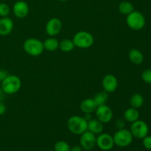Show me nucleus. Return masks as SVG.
<instances>
[{
    "mask_svg": "<svg viewBox=\"0 0 151 151\" xmlns=\"http://www.w3.org/2000/svg\"><path fill=\"white\" fill-rule=\"evenodd\" d=\"M10 7L6 3H0V16L7 17L10 14Z\"/></svg>",
    "mask_w": 151,
    "mask_h": 151,
    "instance_id": "obj_25",
    "label": "nucleus"
},
{
    "mask_svg": "<svg viewBox=\"0 0 151 151\" xmlns=\"http://www.w3.org/2000/svg\"><path fill=\"white\" fill-rule=\"evenodd\" d=\"M80 108L84 114H92L95 112L97 106L94 102V99L88 98L85 99L81 102Z\"/></svg>",
    "mask_w": 151,
    "mask_h": 151,
    "instance_id": "obj_15",
    "label": "nucleus"
},
{
    "mask_svg": "<svg viewBox=\"0 0 151 151\" xmlns=\"http://www.w3.org/2000/svg\"><path fill=\"white\" fill-rule=\"evenodd\" d=\"M6 112V106L3 102L0 101V115L4 114Z\"/></svg>",
    "mask_w": 151,
    "mask_h": 151,
    "instance_id": "obj_30",
    "label": "nucleus"
},
{
    "mask_svg": "<svg viewBox=\"0 0 151 151\" xmlns=\"http://www.w3.org/2000/svg\"><path fill=\"white\" fill-rule=\"evenodd\" d=\"M75 47V46L72 40L66 38L59 42V49L63 52H69L72 51Z\"/></svg>",
    "mask_w": 151,
    "mask_h": 151,
    "instance_id": "obj_22",
    "label": "nucleus"
},
{
    "mask_svg": "<svg viewBox=\"0 0 151 151\" xmlns=\"http://www.w3.org/2000/svg\"><path fill=\"white\" fill-rule=\"evenodd\" d=\"M9 74L7 71L0 69V82H1Z\"/></svg>",
    "mask_w": 151,
    "mask_h": 151,
    "instance_id": "obj_29",
    "label": "nucleus"
},
{
    "mask_svg": "<svg viewBox=\"0 0 151 151\" xmlns=\"http://www.w3.org/2000/svg\"><path fill=\"white\" fill-rule=\"evenodd\" d=\"M29 5L24 1H17L14 3L13 7V11L15 16L19 19H24L29 14Z\"/></svg>",
    "mask_w": 151,
    "mask_h": 151,
    "instance_id": "obj_13",
    "label": "nucleus"
},
{
    "mask_svg": "<svg viewBox=\"0 0 151 151\" xmlns=\"http://www.w3.org/2000/svg\"><path fill=\"white\" fill-rule=\"evenodd\" d=\"M58 1H62V2H64V1H69V0H58Z\"/></svg>",
    "mask_w": 151,
    "mask_h": 151,
    "instance_id": "obj_34",
    "label": "nucleus"
},
{
    "mask_svg": "<svg viewBox=\"0 0 151 151\" xmlns=\"http://www.w3.org/2000/svg\"><path fill=\"white\" fill-rule=\"evenodd\" d=\"M74 44L76 47L80 49H88L93 46L94 38L92 34L87 31H80L73 37Z\"/></svg>",
    "mask_w": 151,
    "mask_h": 151,
    "instance_id": "obj_4",
    "label": "nucleus"
},
{
    "mask_svg": "<svg viewBox=\"0 0 151 151\" xmlns=\"http://www.w3.org/2000/svg\"><path fill=\"white\" fill-rule=\"evenodd\" d=\"M13 22L10 18L2 17L0 19V35H8L13 30Z\"/></svg>",
    "mask_w": 151,
    "mask_h": 151,
    "instance_id": "obj_14",
    "label": "nucleus"
},
{
    "mask_svg": "<svg viewBox=\"0 0 151 151\" xmlns=\"http://www.w3.org/2000/svg\"><path fill=\"white\" fill-rule=\"evenodd\" d=\"M44 50L49 52H55L59 49V41L54 37H50L43 42Z\"/></svg>",
    "mask_w": 151,
    "mask_h": 151,
    "instance_id": "obj_19",
    "label": "nucleus"
},
{
    "mask_svg": "<svg viewBox=\"0 0 151 151\" xmlns=\"http://www.w3.org/2000/svg\"><path fill=\"white\" fill-rule=\"evenodd\" d=\"M95 115L97 119L103 124L109 123L113 119V111L106 104L97 106Z\"/></svg>",
    "mask_w": 151,
    "mask_h": 151,
    "instance_id": "obj_10",
    "label": "nucleus"
},
{
    "mask_svg": "<svg viewBox=\"0 0 151 151\" xmlns=\"http://www.w3.org/2000/svg\"><path fill=\"white\" fill-rule=\"evenodd\" d=\"M123 116L125 121L132 123V122L139 119V112L137 109L131 107L128 108L125 111Z\"/></svg>",
    "mask_w": 151,
    "mask_h": 151,
    "instance_id": "obj_18",
    "label": "nucleus"
},
{
    "mask_svg": "<svg viewBox=\"0 0 151 151\" xmlns=\"http://www.w3.org/2000/svg\"><path fill=\"white\" fill-rule=\"evenodd\" d=\"M102 86L103 90L108 93H112L115 91L118 86V80L114 75H105L102 81Z\"/></svg>",
    "mask_w": 151,
    "mask_h": 151,
    "instance_id": "obj_12",
    "label": "nucleus"
},
{
    "mask_svg": "<svg viewBox=\"0 0 151 151\" xmlns=\"http://www.w3.org/2000/svg\"><path fill=\"white\" fill-rule=\"evenodd\" d=\"M62 22L58 18H52L46 24L45 30L47 35L50 37L56 36L60 33L62 29Z\"/></svg>",
    "mask_w": 151,
    "mask_h": 151,
    "instance_id": "obj_11",
    "label": "nucleus"
},
{
    "mask_svg": "<svg viewBox=\"0 0 151 151\" xmlns=\"http://www.w3.org/2000/svg\"><path fill=\"white\" fill-rule=\"evenodd\" d=\"M150 31H151V27H150Z\"/></svg>",
    "mask_w": 151,
    "mask_h": 151,
    "instance_id": "obj_36",
    "label": "nucleus"
},
{
    "mask_svg": "<svg viewBox=\"0 0 151 151\" xmlns=\"http://www.w3.org/2000/svg\"><path fill=\"white\" fill-rule=\"evenodd\" d=\"M142 79L145 83L151 84V69H147L142 73Z\"/></svg>",
    "mask_w": 151,
    "mask_h": 151,
    "instance_id": "obj_26",
    "label": "nucleus"
},
{
    "mask_svg": "<svg viewBox=\"0 0 151 151\" xmlns=\"http://www.w3.org/2000/svg\"><path fill=\"white\" fill-rule=\"evenodd\" d=\"M118 9H119V11L122 14L128 16V14H130V13L134 11V7L132 3L130 2V1H123L119 3V6H118Z\"/></svg>",
    "mask_w": 151,
    "mask_h": 151,
    "instance_id": "obj_21",
    "label": "nucleus"
},
{
    "mask_svg": "<svg viewBox=\"0 0 151 151\" xmlns=\"http://www.w3.org/2000/svg\"><path fill=\"white\" fill-rule=\"evenodd\" d=\"M96 137L95 134L90 131H86L83 133L80 138V145L85 150H91L94 149L96 145Z\"/></svg>",
    "mask_w": 151,
    "mask_h": 151,
    "instance_id": "obj_9",
    "label": "nucleus"
},
{
    "mask_svg": "<svg viewBox=\"0 0 151 151\" xmlns=\"http://www.w3.org/2000/svg\"><path fill=\"white\" fill-rule=\"evenodd\" d=\"M108 99H109V93L104 90L97 93L94 97V100L97 106L106 104V102L108 101Z\"/></svg>",
    "mask_w": 151,
    "mask_h": 151,
    "instance_id": "obj_23",
    "label": "nucleus"
},
{
    "mask_svg": "<svg viewBox=\"0 0 151 151\" xmlns=\"http://www.w3.org/2000/svg\"><path fill=\"white\" fill-rule=\"evenodd\" d=\"M71 147L66 142L58 141L55 144V151H70Z\"/></svg>",
    "mask_w": 151,
    "mask_h": 151,
    "instance_id": "obj_24",
    "label": "nucleus"
},
{
    "mask_svg": "<svg viewBox=\"0 0 151 151\" xmlns=\"http://www.w3.org/2000/svg\"><path fill=\"white\" fill-rule=\"evenodd\" d=\"M1 87L4 94H14L20 90L22 81L16 75H8L1 82Z\"/></svg>",
    "mask_w": 151,
    "mask_h": 151,
    "instance_id": "obj_1",
    "label": "nucleus"
},
{
    "mask_svg": "<svg viewBox=\"0 0 151 151\" xmlns=\"http://www.w3.org/2000/svg\"><path fill=\"white\" fill-rule=\"evenodd\" d=\"M83 117L85 118V119L87 121V122H88V121H89L90 119H92V118H91V114H85V115H84Z\"/></svg>",
    "mask_w": 151,
    "mask_h": 151,
    "instance_id": "obj_32",
    "label": "nucleus"
},
{
    "mask_svg": "<svg viewBox=\"0 0 151 151\" xmlns=\"http://www.w3.org/2000/svg\"><path fill=\"white\" fill-rule=\"evenodd\" d=\"M126 24L130 29L139 31L145 27L146 24V19L141 12L134 10L132 13L127 16Z\"/></svg>",
    "mask_w": 151,
    "mask_h": 151,
    "instance_id": "obj_3",
    "label": "nucleus"
},
{
    "mask_svg": "<svg viewBox=\"0 0 151 151\" xmlns=\"http://www.w3.org/2000/svg\"><path fill=\"white\" fill-rule=\"evenodd\" d=\"M96 145L102 150L109 151L111 150L114 145L113 137L109 134L101 133L96 139Z\"/></svg>",
    "mask_w": 151,
    "mask_h": 151,
    "instance_id": "obj_8",
    "label": "nucleus"
},
{
    "mask_svg": "<svg viewBox=\"0 0 151 151\" xmlns=\"http://www.w3.org/2000/svg\"><path fill=\"white\" fill-rule=\"evenodd\" d=\"M70 151H83V148L81 145H73L71 147Z\"/></svg>",
    "mask_w": 151,
    "mask_h": 151,
    "instance_id": "obj_31",
    "label": "nucleus"
},
{
    "mask_svg": "<svg viewBox=\"0 0 151 151\" xmlns=\"http://www.w3.org/2000/svg\"><path fill=\"white\" fill-rule=\"evenodd\" d=\"M23 48L26 53L34 57L41 55L44 50L42 41L35 38H29L25 40L23 44Z\"/></svg>",
    "mask_w": 151,
    "mask_h": 151,
    "instance_id": "obj_5",
    "label": "nucleus"
},
{
    "mask_svg": "<svg viewBox=\"0 0 151 151\" xmlns=\"http://www.w3.org/2000/svg\"><path fill=\"white\" fill-rule=\"evenodd\" d=\"M48 151H55V150H48Z\"/></svg>",
    "mask_w": 151,
    "mask_h": 151,
    "instance_id": "obj_35",
    "label": "nucleus"
},
{
    "mask_svg": "<svg viewBox=\"0 0 151 151\" xmlns=\"http://www.w3.org/2000/svg\"><path fill=\"white\" fill-rule=\"evenodd\" d=\"M88 122L81 116H72L68 119L67 128L71 133L76 135H81L87 131Z\"/></svg>",
    "mask_w": 151,
    "mask_h": 151,
    "instance_id": "obj_2",
    "label": "nucleus"
},
{
    "mask_svg": "<svg viewBox=\"0 0 151 151\" xmlns=\"http://www.w3.org/2000/svg\"><path fill=\"white\" fill-rule=\"evenodd\" d=\"M128 58L134 65H140L144 61V55L137 49H132L128 52Z\"/></svg>",
    "mask_w": 151,
    "mask_h": 151,
    "instance_id": "obj_16",
    "label": "nucleus"
},
{
    "mask_svg": "<svg viewBox=\"0 0 151 151\" xmlns=\"http://www.w3.org/2000/svg\"><path fill=\"white\" fill-rule=\"evenodd\" d=\"M130 131L134 137L142 139L144 137L148 135L149 127L145 121L138 119L131 123Z\"/></svg>",
    "mask_w": 151,
    "mask_h": 151,
    "instance_id": "obj_7",
    "label": "nucleus"
},
{
    "mask_svg": "<svg viewBox=\"0 0 151 151\" xmlns=\"http://www.w3.org/2000/svg\"><path fill=\"white\" fill-rule=\"evenodd\" d=\"M116 127L118 128V130L119 129H123L125 127V121L122 120V119H118L116 122Z\"/></svg>",
    "mask_w": 151,
    "mask_h": 151,
    "instance_id": "obj_28",
    "label": "nucleus"
},
{
    "mask_svg": "<svg viewBox=\"0 0 151 151\" xmlns=\"http://www.w3.org/2000/svg\"><path fill=\"white\" fill-rule=\"evenodd\" d=\"M114 145L120 147H125L132 143L134 137L130 131L123 128L118 130L113 136Z\"/></svg>",
    "mask_w": 151,
    "mask_h": 151,
    "instance_id": "obj_6",
    "label": "nucleus"
},
{
    "mask_svg": "<svg viewBox=\"0 0 151 151\" xmlns=\"http://www.w3.org/2000/svg\"><path fill=\"white\" fill-rule=\"evenodd\" d=\"M87 131L93 133L94 134H100L103 131V123L97 119H91L88 121Z\"/></svg>",
    "mask_w": 151,
    "mask_h": 151,
    "instance_id": "obj_17",
    "label": "nucleus"
},
{
    "mask_svg": "<svg viewBox=\"0 0 151 151\" xmlns=\"http://www.w3.org/2000/svg\"><path fill=\"white\" fill-rule=\"evenodd\" d=\"M142 145L147 150H151V137L150 136H146L142 139Z\"/></svg>",
    "mask_w": 151,
    "mask_h": 151,
    "instance_id": "obj_27",
    "label": "nucleus"
},
{
    "mask_svg": "<svg viewBox=\"0 0 151 151\" xmlns=\"http://www.w3.org/2000/svg\"><path fill=\"white\" fill-rule=\"evenodd\" d=\"M4 97V92L3 91L1 87L0 86V101H1V100H3Z\"/></svg>",
    "mask_w": 151,
    "mask_h": 151,
    "instance_id": "obj_33",
    "label": "nucleus"
},
{
    "mask_svg": "<svg viewBox=\"0 0 151 151\" xmlns=\"http://www.w3.org/2000/svg\"><path fill=\"white\" fill-rule=\"evenodd\" d=\"M144 97L139 93H135L131 96L130 99V105L131 107L135 109H139L144 104Z\"/></svg>",
    "mask_w": 151,
    "mask_h": 151,
    "instance_id": "obj_20",
    "label": "nucleus"
}]
</instances>
